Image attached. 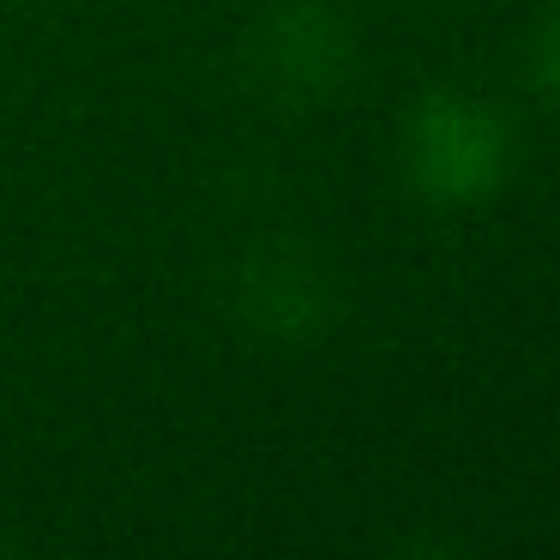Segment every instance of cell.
Here are the masks:
<instances>
[{"mask_svg": "<svg viewBox=\"0 0 560 560\" xmlns=\"http://www.w3.org/2000/svg\"><path fill=\"white\" fill-rule=\"evenodd\" d=\"M223 302H230V319L242 338L266 343V350H307L326 331H338L343 283L319 247L271 235L230 266Z\"/></svg>", "mask_w": 560, "mask_h": 560, "instance_id": "cell-3", "label": "cell"}, {"mask_svg": "<svg viewBox=\"0 0 560 560\" xmlns=\"http://www.w3.org/2000/svg\"><path fill=\"white\" fill-rule=\"evenodd\" d=\"M524 85L560 109V0H548L536 25L524 31Z\"/></svg>", "mask_w": 560, "mask_h": 560, "instance_id": "cell-4", "label": "cell"}, {"mask_svg": "<svg viewBox=\"0 0 560 560\" xmlns=\"http://www.w3.org/2000/svg\"><path fill=\"white\" fill-rule=\"evenodd\" d=\"M362 67L355 19L338 0H271L242 37L247 91L271 109H319Z\"/></svg>", "mask_w": 560, "mask_h": 560, "instance_id": "cell-2", "label": "cell"}, {"mask_svg": "<svg viewBox=\"0 0 560 560\" xmlns=\"http://www.w3.org/2000/svg\"><path fill=\"white\" fill-rule=\"evenodd\" d=\"M398 170L422 206L476 211L512 182L518 170V133L494 103L458 85H428L404 109L398 127Z\"/></svg>", "mask_w": 560, "mask_h": 560, "instance_id": "cell-1", "label": "cell"}]
</instances>
